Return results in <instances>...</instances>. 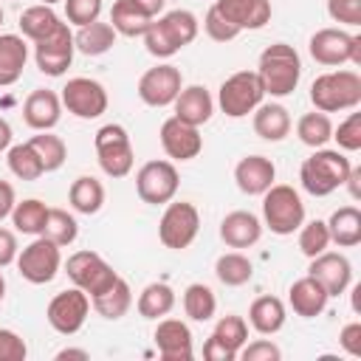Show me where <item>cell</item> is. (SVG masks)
I'll return each mask as SVG.
<instances>
[{"label": "cell", "mask_w": 361, "mask_h": 361, "mask_svg": "<svg viewBox=\"0 0 361 361\" xmlns=\"http://www.w3.org/2000/svg\"><path fill=\"white\" fill-rule=\"evenodd\" d=\"M257 76L262 82V90L268 96H290L302 79V59L293 45L288 42H274L259 54Z\"/></svg>", "instance_id": "6da1fadb"}, {"label": "cell", "mask_w": 361, "mask_h": 361, "mask_svg": "<svg viewBox=\"0 0 361 361\" xmlns=\"http://www.w3.org/2000/svg\"><path fill=\"white\" fill-rule=\"evenodd\" d=\"M197 17L186 8H172L164 17L152 20L149 28L144 31V45L152 56L158 59H169L172 54H178L183 45L195 42L197 37Z\"/></svg>", "instance_id": "7a4b0ae2"}, {"label": "cell", "mask_w": 361, "mask_h": 361, "mask_svg": "<svg viewBox=\"0 0 361 361\" xmlns=\"http://www.w3.org/2000/svg\"><path fill=\"white\" fill-rule=\"evenodd\" d=\"M353 164L344 152L338 149H324L319 147L310 158L302 161V169H299V180H302V189L313 197H327L330 192H336L338 186H344L347 175H350Z\"/></svg>", "instance_id": "3957f363"}, {"label": "cell", "mask_w": 361, "mask_h": 361, "mask_svg": "<svg viewBox=\"0 0 361 361\" xmlns=\"http://www.w3.org/2000/svg\"><path fill=\"white\" fill-rule=\"evenodd\" d=\"M310 102L322 113L353 110L361 104V76L355 71H330L313 79Z\"/></svg>", "instance_id": "277c9868"}, {"label": "cell", "mask_w": 361, "mask_h": 361, "mask_svg": "<svg viewBox=\"0 0 361 361\" xmlns=\"http://www.w3.org/2000/svg\"><path fill=\"white\" fill-rule=\"evenodd\" d=\"M262 217L274 234L288 237V234L299 231V226L305 223V203L293 186L271 183L262 192Z\"/></svg>", "instance_id": "5b68a950"}, {"label": "cell", "mask_w": 361, "mask_h": 361, "mask_svg": "<svg viewBox=\"0 0 361 361\" xmlns=\"http://www.w3.org/2000/svg\"><path fill=\"white\" fill-rule=\"evenodd\" d=\"M307 51L324 68H336L347 62L361 68V34H347L341 28H319L310 37Z\"/></svg>", "instance_id": "8992f818"}, {"label": "cell", "mask_w": 361, "mask_h": 361, "mask_svg": "<svg viewBox=\"0 0 361 361\" xmlns=\"http://www.w3.org/2000/svg\"><path fill=\"white\" fill-rule=\"evenodd\" d=\"M262 96L265 90H262L257 71H237L220 85L217 104L228 118H243L262 104Z\"/></svg>", "instance_id": "52a82bcc"}, {"label": "cell", "mask_w": 361, "mask_h": 361, "mask_svg": "<svg viewBox=\"0 0 361 361\" xmlns=\"http://www.w3.org/2000/svg\"><path fill=\"white\" fill-rule=\"evenodd\" d=\"M96 158H99V166L104 175L110 178H124L130 175L133 169V144H130V135L121 124H104L99 127L96 133Z\"/></svg>", "instance_id": "ba28073f"}, {"label": "cell", "mask_w": 361, "mask_h": 361, "mask_svg": "<svg viewBox=\"0 0 361 361\" xmlns=\"http://www.w3.org/2000/svg\"><path fill=\"white\" fill-rule=\"evenodd\" d=\"M17 271H20V276L25 279V282H31V285H45V282H51L56 274H59V268H62V254H59V245L56 243H51L48 237H37V240H31L23 251H17Z\"/></svg>", "instance_id": "9c48e42d"}, {"label": "cell", "mask_w": 361, "mask_h": 361, "mask_svg": "<svg viewBox=\"0 0 361 361\" xmlns=\"http://www.w3.org/2000/svg\"><path fill=\"white\" fill-rule=\"evenodd\" d=\"M200 231V214L192 203L186 200H169L164 214H161V223H158V237L166 248L172 251H180V248H189L192 240L197 237Z\"/></svg>", "instance_id": "30bf717a"}, {"label": "cell", "mask_w": 361, "mask_h": 361, "mask_svg": "<svg viewBox=\"0 0 361 361\" xmlns=\"http://www.w3.org/2000/svg\"><path fill=\"white\" fill-rule=\"evenodd\" d=\"M65 274L87 296H99L102 290H107L118 279V274L96 251H76V254H71L68 262H65Z\"/></svg>", "instance_id": "8fae6325"}, {"label": "cell", "mask_w": 361, "mask_h": 361, "mask_svg": "<svg viewBox=\"0 0 361 361\" xmlns=\"http://www.w3.org/2000/svg\"><path fill=\"white\" fill-rule=\"evenodd\" d=\"M178 169L172 161H147L135 175V192L149 206H164L178 195Z\"/></svg>", "instance_id": "7c38bea8"}, {"label": "cell", "mask_w": 361, "mask_h": 361, "mask_svg": "<svg viewBox=\"0 0 361 361\" xmlns=\"http://www.w3.org/2000/svg\"><path fill=\"white\" fill-rule=\"evenodd\" d=\"M87 310H90V296L82 290V288H68L62 293H56L51 302H48V310H45V319L48 324L59 333V336H73L82 330L85 319H87Z\"/></svg>", "instance_id": "4fadbf2b"}, {"label": "cell", "mask_w": 361, "mask_h": 361, "mask_svg": "<svg viewBox=\"0 0 361 361\" xmlns=\"http://www.w3.org/2000/svg\"><path fill=\"white\" fill-rule=\"evenodd\" d=\"M62 107L68 113H73L76 118H99L107 110V90L102 82L87 79V76H76L68 79V85L62 87Z\"/></svg>", "instance_id": "5bb4252c"}, {"label": "cell", "mask_w": 361, "mask_h": 361, "mask_svg": "<svg viewBox=\"0 0 361 361\" xmlns=\"http://www.w3.org/2000/svg\"><path fill=\"white\" fill-rule=\"evenodd\" d=\"M73 51H76L73 34H71V28L62 23L54 34H48V37L39 39V42H34V62H37V68H39L42 73H48V76H62V73L71 68V62H73Z\"/></svg>", "instance_id": "9a60e30c"}, {"label": "cell", "mask_w": 361, "mask_h": 361, "mask_svg": "<svg viewBox=\"0 0 361 361\" xmlns=\"http://www.w3.org/2000/svg\"><path fill=\"white\" fill-rule=\"evenodd\" d=\"M183 87V76L175 65H155L138 79V99L149 107H166Z\"/></svg>", "instance_id": "2e32d148"}, {"label": "cell", "mask_w": 361, "mask_h": 361, "mask_svg": "<svg viewBox=\"0 0 361 361\" xmlns=\"http://www.w3.org/2000/svg\"><path fill=\"white\" fill-rule=\"evenodd\" d=\"M161 147L164 152L172 158V161H192L200 155L203 149V138H200V130L180 121V118H166L161 124Z\"/></svg>", "instance_id": "e0dca14e"}, {"label": "cell", "mask_w": 361, "mask_h": 361, "mask_svg": "<svg viewBox=\"0 0 361 361\" xmlns=\"http://www.w3.org/2000/svg\"><path fill=\"white\" fill-rule=\"evenodd\" d=\"M307 274L316 276L324 285L327 296H341L350 288V282H353V265H350V259L344 254H336V251L316 254L310 259Z\"/></svg>", "instance_id": "ac0fdd59"}, {"label": "cell", "mask_w": 361, "mask_h": 361, "mask_svg": "<svg viewBox=\"0 0 361 361\" xmlns=\"http://www.w3.org/2000/svg\"><path fill=\"white\" fill-rule=\"evenodd\" d=\"M155 347L164 361H189L192 350V330L180 319H161L155 327Z\"/></svg>", "instance_id": "d6986e66"}, {"label": "cell", "mask_w": 361, "mask_h": 361, "mask_svg": "<svg viewBox=\"0 0 361 361\" xmlns=\"http://www.w3.org/2000/svg\"><path fill=\"white\" fill-rule=\"evenodd\" d=\"M59 116H62V99L54 93V90H45V87H37L25 96L23 102V121L42 133V130H54L59 124Z\"/></svg>", "instance_id": "ffe728a7"}, {"label": "cell", "mask_w": 361, "mask_h": 361, "mask_svg": "<svg viewBox=\"0 0 361 361\" xmlns=\"http://www.w3.org/2000/svg\"><path fill=\"white\" fill-rule=\"evenodd\" d=\"M214 8L240 31H257L271 20V0H214Z\"/></svg>", "instance_id": "44dd1931"}, {"label": "cell", "mask_w": 361, "mask_h": 361, "mask_svg": "<svg viewBox=\"0 0 361 361\" xmlns=\"http://www.w3.org/2000/svg\"><path fill=\"white\" fill-rule=\"evenodd\" d=\"M276 178V166L265 155H245L234 166V180L243 195H262Z\"/></svg>", "instance_id": "7402d4cb"}, {"label": "cell", "mask_w": 361, "mask_h": 361, "mask_svg": "<svg viewBox=\"0 0 361 361\" xmlns=\"http://www.w3.org/2000/svg\"><path fill=\"white\" fill-rule=\"evenodd\" d=\"M262 237V223L257 214L251 212H228L220 223V240L228 245V248H251L257 245Z\"/></svg>", "instance_id": "603a6c76"}, {"label": "cell", "mask_w": 361, "mask_h": 361, "mask_svg": "<svg viewBox=\"0 0 361 361\" xmlns=\"http://www.w3.org/2000/svg\"><path fill=\"white\" fill-rule=\"evenodd\" d=\"M175 118L192 124V127H200L212 118L214 113V99L212 93L203 87V85H189V87H180V93L175 96Z\"/></svg>", "instance_id": "cb8c5ba5"}, {"label": "cell", "mask_w": 361, "mask_h": 361, "mask_svg": "<svg viewBox=\"0 0 361 361\" xmlns=\"http://www.w3.org/2000/svg\"><path fill=\"white\" fill-rule=\"evenodd\" d=\"M327 290H324V285L316 279V276H302V279H296L293 285H290V290H288V302H290V307H293V313L296 316H302V319H313V316H319L324 307H327Z\"/></svg>", "instance_id": "d4e9b609"}, {"label": "cell", "mask_w": 361, "mask_h": 361, "mask_svg": "<svg viewBox=\"0 0 361 361\" xmlns=\"http://www.w3.org/2000/svg\"><path fill=\"white\" fill-rule=\"evenodd\" d=\"M152 20L155 17L135 0H116L110 8V25L121 37H144V31L149 28Z\"/></svg>", "instance_id": "484cf974"}, {"label": "cell", "mask_w": 361, "mask_h": 361, "mask_svg": "<svg viewBox=\"0 0 361 361\" xmlns=\"http://www.w3.org/2000/svg\"><path fill=\"white\" fill-rule=\"evenodd\" d=\"M28 62V45L20 34H0V87L14 85Z\"/></svg>", "instance_id": "4316f807"}, {"label": "cell", "mask_w": 361, "mask_h": 361, "mask_svg": "<svg viewBox=\"0 0 361 361\" xmlns=\"http://www.w3.org/2000/svg\"><path fill=\"white\" fill-rule=\"evenodd\" d=\"M254 133L262 141H282L290 133V113L276 102L259 104L254 110Z\"/></svg>", "instance_id": "83f0119b"}, {"label": "cell", "mask_w": 361, "mask_h": 361, "mask_svg": "<svg viewBox=\"0 0 361 361\" xmlns=\"http://www.w3.org/2000/svg\"><path fill=\"white\" fill-rule=\"evenodd\" d=\"M248 324L262 333V336H274L282 330L285 324V305L276 296H257L248 307Z\"/></svg>", "instance_id": "f1b7e54d"}, {"label": "cell", "mask_w": 361, "mask_h": 361, "mask_svg": "<svg viewBox=\"0 0 361 361\" xmlns=\"http://www.w3.org/2000/svg\"><path fill=\"white\" fill-rule=\"evenodd\" d=\"M327 231H330V243H336L338 248L358 245L361 243V212L355 206L336 209L327 220Z\"/></svg>", "instance_id": "f546056e"}, {"label": "cell", "mask_w": 361, "mask_h": 361, "mask_svg": "<svg viewBox=\"0 0 361 361\" xmlns=\"http://www.w3.org/2000/svg\"><path fill=\"white\" fill-rule=\"evenodd\" d=\"M90 305H93V310H96L102 319L116 322V319H121V316L130 310V305H133V290H130L127 279L118 276L107 290H102L99 296H90Z\"/></svg>", "instance_id": "4dcf8cb0"}, {"label": "cell", "mask_w": 361, "mask_h": 361, "mask_svg": "<svg viewBox=\"0 0 361 361\" xmlns=\"http://www.w3.org/2000/svg\"><path fill=\"white\" fill-rule=\"evenodd\" d=\"M73 45L85 56H102L116 45V31L110 23H87L73 34Z\"/></svg>", "instance_id": "1f68e13d"}, {"label": "cell", "mask_w": 361, "mask_h": 361, "mask_svg": "<svg viewBox=\"0 0 361 361\" xmlns=\"http://www.w3.org/2000/svg\"><path fill=\"white\" fill-rule=\"evenodd\" d=\"M59 25H62L59 14H56L51 6H45V3L28 6V8L20 14V31H23V37H28L31 42L45 39V37L54 34Z\"/></svg>", "instance_id": "d6a6232c"}, {"label": "cell", "mask_w": 361, "mask_h": 361, "mask_svg": "<svg viewBox=\"0 0 361 361\" xmlns=\"http://www.w3.org/2000/svg\"><path fill=\"white\" fill-rule=\"evenodd\" d=\"M175 307V290L166 282H149L135 302V310L141 319H161Z\"/></svg>", "instance_id": "836d02e7"}, {"label": "cell", "mask_w": 361, "mask_h": 361, "mask_svg": "<svg viewBox=\"0 0 361 361\" xmlns=\"http://www.w3.org/2000/svg\"><path fill=\"white\" fill-rule=\"evenodd\" d=\"M68 200H71L73 212H79V214H96L104 206V186L96 178L82 175V178H76L71 183Z\"/></svg>", "instance_id": "e575fe53"}, {"label": "cell", "mask_w": 361, "mask_h": 361, "mask_svg": "<svg viewBox=\"0 0 361 361\" xmlns=\"http://www.w3.org/2000/svg\"><path fill=\"white\" fill-rule=\"evenodd\" d=\"M214 276H217L223 285H228V288H240V285H245V282L254 276V265H251V259H248L245 254L228 251V254L217 257V262H214Z\"/></svg>", "instance_id": "d590c367"}, {"label": "cell", "mask_w": 361, "mask_h": 361, "mask_svg": "<svg viewBox=\"0 0 361 361\" xmlns=\"http://www.w3.org/2000/svg\"><path fill=\"white\" fill-rule=\"evenodd\" d=\"M296 135L305 147H324L330 138H333V124H330V116L322 113V110H313V113H305L299 121H296Z\"/></svg>", "instance_id": "8d00e7d4"}, {"label": "cell", "mask_w": 361, "mask_h": 361, "mask_svg": "<svg viewBox=\"0 0 361 361\" xmlns=\"http://www.w3.org/2000/svg\"><path fill=\"white\" fill-rule=\"evenodd\" d=\"M45 217H48V206L42 200H37V197H28L23 203H14V209H11L14 228L23 231V234H31V237H39L42 234Z\"/></svg>", "instance_id": "74e56055"}, {"label": "cell", "mask_w": 361, "mask_h": 361, "mask_svg": "<svg viewBox=\"0 0 361 361\" xmlns=\"http://www.w3.org/2000/svg\"><path fill=\"white\" fill-rule=\"evenodd\" d=\"M6 161H8L11 175L20 178V180H37V178L45 175V166H42L39 155L34 152V147H31L28 141L8 147V158H6Z\"/></svg>", "instance_id": "f35d334b"}, {"label": "cell", "mask_w": 361, "mask_h": 361, "mask_svg": "<svg viewBox=\"0 0 361 361\" xmlns=\"http://www.w3.org/2000/svg\"><path fill=\"white\" fill-rule=\"evenodd\" d=\"M183 310L192 322H209L217 310V299H214V290L203 282H192L186 290H183Z\"/></svg>", "instance_id": "ab89813d"}, {"label": "cell", "mask_w": 361, "mask_h": 361, "mask_svg": "<svg viewBox=\"0 0 361 361\" xmlns=\"http://www.w3.org/2000/svg\"><path fill=\"white\" fill-rule=\"evenodd\" d=\"M28 144H31L34 152L39 155L45 172H56V169L65 164V158H68V147H65V141H62L59 135L48 133V130H42L39 135H31Z\"/></svg>", "instance_id": "60d3db41"}, {"label": "cell", "mask_w": 361, "mask_h": 361, "mask_svg": "<svg viewBox=\"0 0 361 361\" xmlns=\"http://www.w3.org/2000/svg\"><path fill=\"white\" fill-rule=\"evenodd\" d=\"M79 234V226H76V217L68 214L65 209H48V217H45V226H42V237H48L51 243H56L59 248L62 245H71Z\"/></svg>", "instance_id": "b9f144b4"}, {"label": "cell", "mask_w": 361, "mask_h": 361, "mask_svg": "<svg viewBox=\"0 0 361 361\" xmlns=\"http://www.w3.org/2000/svg\"><path fill=\"white\" fill-rule=\"evenodd\" d=\"M223 347H228L231 353H237L240 355V350H243V344L248 341V324H245V319L243 316H223L217 324H214V333H212Z\"/></svg>", "instance_id": "7bdbcfd3"}, {"label": "cell", "mask_w": 361, "mask_h": 361, "mask_svg": "<svg viewBox=\"0 0 361 361\" xmlns=\"http://www.w3.org/2000/svg\"><path fill=\"white\" fill-rule=\"evenodd\" d=\"M330 245V231H327V223L324 220H310V223H302L299 226V251L305 257H316L322 251H327Z\"/></svg>", "instance_id": "ee69618b"}, {"label": "cell", "mask_w": 361, "mask_h": 361, "mask_svg": "<svg viewBox=\"0 0 361 361\" xmlns=\"http://www.w3.org/2000/svg\"><path fill=\"white\" fill-rule=\"evenodd\" d=\"M65 3V17L71 25L82 28L87 23H96L102 14V0H62Z\"/></svg>", "instance_id": "f6af8a7d"}, {"label": "cell", "mask_w": 361, "mask_h": 361, "mask_svg": "<svg viewBox=\"0 0 361 361\" xmlns=\"http://www.w3.org/2000/svg\"><path fill=\"white\" fill-rule=\"evenodd\" d=\"M333 138L344 152H358L361 149V113H350L338 124V130H333Z\"/></svg>", "instance_id": "bcb514c9"}, {"label": "cell", "mask_w": 361, "mask_h": 361, "mask_svg": "<svg viewBox=\"0 0 361 361\" xmlns=\"http://www.w3.org/2000/svg\"><path fill=\"white\" fill-rule=\"evenodd\" d=\"M203 31L214 39V42H231L237 34H240V28L237 25H231L214 6L206 11V17H203Z\"/></svg>", "instance_id": "7dc6e473"}, {"label": "cell", "mask_w": 361, "mask_h": 361, "mask_svg": "<svg viewBox=\"0 0 361 361\" xmlns=\"http://www.w3.org/2000/svg\"><path fill=\"white\" fill-rule=\"evenodd\" d=\"M327 14L333 23L361 25V0H327Z\"/></svg>", "instance_id": "c3c4849f"}, {"label": "cell", "mask_w": 361, "mask_h": 361, "mask_svg": "<svg viewBox=\"0 0 361 361\" xmlns=\"http://www.w3.org/2000/svg\"><path fill=\"white\" fill-rule=\"evenodd\" d=\"M240 355H243V361H279L282 358V350L274 341H268V338H257L251 344L245 341L243 350H240Z\"/></svg>", "instance_id": "681fc988"}, {"label": "cell", "mask_w": 361, "mask_h": 361, "mask_svg": "<svg viewBox=\"0 0 361 361\" xmlns=\"http://www.w3.org/2000/svg\"><path fill=\"white\" fill-rule=\"evenodd\" d=\"M25 355H28L25 341L14 330L0 327V361H25Z\"/></svg>", "instance_id": "f907efd6"}, {"label": "cell", "mask_w": 361, "mask_h": 361, "mask_svg": "<svg viewBox=\"0 0 361 361\" xmlns=\"http://www.w3.org/2000/svg\"><path fill=\"white\" fill-rule=\"evenodd\" d=\"M338 344H341V350H344L347 355L358 358V355H361V322L344 324L341 333H338Z\"/></svg>", "instance_id": "816d5d0a"}, {"label": "cell", "mask_w": 361, "mask_h": 361, "mask_svg": "<svg viewBox=\"0 0 361 361\" xmlns=\"http://www.w3.org/2000/svg\"><path fill=\"white\" fill-rule=\"evenodd\" d=\"M17 259V237L8 228H0V268L11 265Z\"/></svg>", "instance_id": "f5cc1de1"}, {"label": "cell", "mask_w": 361, "mask_h": 361, "mask_svg": "<svg viewBox=\"0 0 361 361\" xmlns=\"http://www.w3.org/2000/svg\"><path fill=\"white\" fill-rule=\"evenodd\" d=\"M203 358L206 361H234L237 358V353H231L228 347H223L214 336H209L206 338V344H203Z\"/></svg>", "instance_id": "db71d44e"}, {"label": "cell", "mask_w": 361, "mask_h": 361, "mask_svg": "<svg viewBox=\"0 0 361 361\" xmlns=\"http://www.w3.org/2000/svg\"><path fill=\"white\" fill-rule=\"evenodd\" d=\"M14 203H17V197H14V186H11L8 180H0V223L11 214Z\"/></svg>", "instance_id": "11a10c76"}, {"label": "cell", "mask_w": 361, "mask_h": 361, "mask_svg": "<svg viewBox=\"0 0 361 361\" xmlns=\"http://www.w3.org/2000/svg\"><path fill=\"white\" fill-rule=\"evenodd\" d=\"M344 186L350 189V195H353L355 200L361 197V169H358V166H353V169H350V175H347V180H344Z\"/></svg>", "instance_id": "9f6ffc18"}, {"label": "cell", "mask_w": 361, "mask_h": 361, "mask_svg": "<svg viewBox=\"0 0 361 361\" xmlns=\"http://www.w3.org/2000/svg\"><path fill=\"white\" fill-rule=\"evenodd\" d=\"M65 358H79V361H85V358H90V355H87V350L65 347V350H59V353H56V361H65Z\"/></svg>", "instance_id": "6f0895ef"}, {"label": "cell", "mask_w": 361, "mask_h": 361, "mask_svg": "<svg viewBox=\"0 0 361 361\" xmlns=\"http://www.w3.org/2000/svg\"><path fill=\"white\" fill-rule=\"evenodd\" d=\"M8 147H11V124L0 116V152L8 149Z\"/></svg>", "instance_id": "680465c9"}, {"label": "cell", "mask_w": 361, "mask_h": 361, "mask_svg": "<svg viewBox=\"0 0 361 361\" xmlns=\"http://www.w3.org/2000/svg\"><path fill=\"white\" fill-rule=\"evenodd\" d=\"M135 3H138V6H144L152 17H158V11L164 8V3H166V0H135Z\"/></svg>", "instance_id": "91938a15"}, {"label": "cell", "mask_w": 361, "mask_h": 361, "mask_svg": "<svg viewBox=\"0 0 361 361\" xmlns=\"http://www.w3.org/2000/svg\"><path fill=\"white\" fill-rule=\"evenodd\" d=\"M3 296H6V279H3V274H0V302H3Z\"/></svg>", "instance_id": "94428289"}, {"label": "cell", "mask_w": 361, "mask_h": 361, "mask_svg": "<svg viewBox=\"0 0 361 361\" xmlns=\"http://www.w3.org/2000/svg\"><path fill=\"white\" fill-rule=\"evenodd\" d=\"M42 3H45V6H54V3H59V0H42Z\"/></svg>", "instance_id": "6125c7cd"}, {"label": "cell", "mask_w": 361, "mask_h": 361, "mask_svg": "<svg viewBox=\"0 0 361 361\" xmlns=\"http://www.w3.org/2000/svg\"><path fill=\"white\" fill-rule=\"evenodd\" d=\"M0 25H3V8H0Z\"/></svg>", "instance_id": "be15d7a7"}]
</instances>
